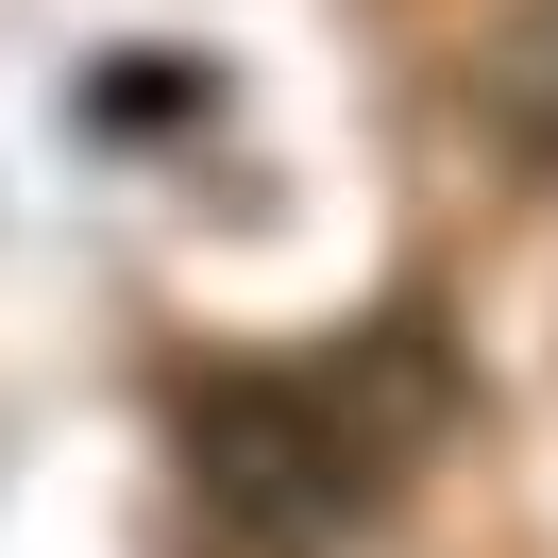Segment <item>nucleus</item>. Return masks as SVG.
Segmentation results:
<instances>
[{"mask_svg":"<svg viewBox=\"0 0 558 558\" xmlns=\"http://www.w3.org/2000/svg\"><path fill=\"white\" fill-rule=\"evenodd\" d=\"M204 474H220V508H238V524L322 542V524H355L373 440H339V407H322V389H204Z\"/></svg>","mask_w":558,"mask_h":558,"instance_id":"nucleus-1","label":"nucleus"},{"mask_svg":"<svg viewBox=\"0 0 558 558\" xmlns=\"http://www.w3.org/2000/svg\"><path fill=\"white\" fill-rule=\"evenodd\" d=\"M508 119L558 153V0H524V17H508Z\"/></svg>","mask_w":558,"mask_h":558,"instance_id":"nucleus-2","label":"nucleus"}]
</instances>
